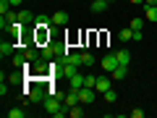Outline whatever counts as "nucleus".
Returning a JSON list of instances; mask_svg holds the SVG:
<instances>
[{"label":"nucleus","instance_id":"6ab92c4d","mask_svg":"<svg viewBox=\"0 0 157 118\" xmlns=\"http://www.w3.org/2000/svg\"><path fill=\"white\" fill-rule=\"evenodd\" d=\"M118 37H121V42H131V39H134V29H121V34H118Z\"/></svg>","mask_w":157,"mask_h":118},{"label":"nucleus","instance_id":"20e7f679","mask_svg":"<svg viewBox=\"0 0 157 118\" xmlns=\"http://www.w3.org/2000/svg\"><path fill=\"white\" fill-rule=\"evenodd\" d=\"M94 95H97V89H92V87H81V89H78V100H81V105H92V102H94Z\"/></svg>","mask_w":157,"mask_h":118},{"label":"nucleus","instance_id":"aec40b11","mask_svg":"<svg viewBox=\"0 0 157 118\" xmlns=\"http://www.w3.org/2000/svg\"><path fill=\"white\" fill-rule=\"evenodd\" d=\"M68 116H71V118H81V116H84V108H81V102H78V105H73V108H68Z\"/></svg>","mask_w":157,"mask_h":118},{"label":"nucleus","instance_id":"a878e982","mask_svg":"<svg viewBox=\"0 0 157 118\" xmlns=\"http://www.w3.org/2000/svg\"><path fill=\"white\" fill-rule=\"evenodd\" d=\"M141 26H144V18H134V21H131V29H134V32H139Z\"/></svg>","mask_w":157,"mask_h":118},{"label":"nucleus","instance_id":"7c9ffc66","mask_svg":"<svg viewBox=\"0 0 157 118\" xmlns=\"http://www.w3.org/2000/svg\"><path fill=\"white\" fill-rule=\"evenodd\" d=\"M131 3H134V6H141V3H144V0H131Z\"/></svg>","mask_w":157,"mask_h":118},{"label":"nucleus","instance_id":"a211bd4d","mask_svg":"<svg viewBox=\"0 0 157 118\" xmlns=\"http://www.w3.org/2000/svg\"><path fill=\"white\" fill-rule=\"evenodd\" d=\"M81 66L92 68V66H94V55H92V53H81Z\"/></svg>","mask_w":157,"mask_h":118},{"label":"nucleus","instance_id":"b1692460","mask_svg":"<svg viewBox=\"0 0 157 118\" xmlns=\"http://www.w3.org/2000/svg\"><path fill=\"white\" fill-rule=\"evenodd\" d=\"M11 11V0H0V16H6Z\"/></svg>","mask_w":157,"mask_h":118},{"label":"nucleus","instance_id":"0eeeda50","mask_svg":"<svg viewBox=\"0 0 157 118\" xmlns=\"http://www.w3.org/2000/svg\"><path fill=\"white\" fill-rule=\"evenodd\" d=\"M78 102H81V100H78V92L68 89V95L63 97V105H66V108H73V105H78Z\"/></svg>","mask_w":157,"mask_h":118},{"label":"nucleus","instance_id":"1a4fd4ad","mask_svg":"<svg viewBox=\"0 0 157 118\" xmlns=\"http://www.w3.org/2000/svg\"><path fill=\"white\" fill-rule=\"evenodd\" d=\"M21 32H24V24H21V21H16V24H11V29H8V37H11V39H16V42H18Z\"/></svg>","mask_w":157,"mask_h":118},{"label":"nucleus","instance_id":"2eb2a0df","mask_svg":"<svg viewBox=\"0 0 157 118\" xmlns=\"http://www.w3.org/2000/svg\"><path fill=\"white\" fill-rule=\"evenodd\" d=\"M126 73H128V66H118L115 71L110 73V76H113V79H118V81H123V79H126Z\"/></svg>","mask_w":157,"mask_h":118},{"label":"nucleus","instance_id":"4468645a","mask_svg":"<svg viewBox=\"0 0 157 118\" xmlns=\"http://www.w3.org/2000/svg\"><path fill=\"white\" fill-rule=\"evenodd\" d=\"M94 89H97V92H107V89H110V79H107V76H97Z\"/></svg>","mask_w":157,"mask_h":118},{"label":"nucleus","instance_id":"ddd939ff","mask_svg":"<svg viewBox=\"0 0 157 118\" xmlns=\"http://www.w3.org/2000/svg\"><path fill=\"white\" fill-rule=\"evenodd\" d=\"M115 55H118V63H121V66H128V63H131V53L123 50V47H121V50H115Z\"/></svg>","mask_w":157,"mask_h":118},{"label":"nucleus","instance_id":"473e14b6","mask_svg":"<svg viewBox=\"0 0 157 118\" xmlns=\"http://www.w3.org/2000/svg\"><path fill=\"white\" fill-rule=\"evenodd\" d=\"M81 3H84V0H81Z\"/></svg>","mask_w":157,"mask_h":118},{"label":"nucleus","instance_id":"393cba45","mask_svg":"<svg viewBox=\"0 0 157 118\" xmlns=\"http://www.w3.org/2000/svg\"><path fill=\"white\" fill-rule=\"evenodd\" d=\"M102 97H105V102H115V100H118V95H115V92H113V89L102 92Z\"/></svg>","mask_w":157,"mask_h":118},{"label":"nucleus","instance_id":"f257e3e1","mask_svg":"<svg viewBox=\"0 0 157 118\" xmlns=\"http://www.w3.org/2000/svg\"><path fill=\"white\" fill-rule=\"evenodd\" d=\"M42 108H45V110L52 116V113H58L60 108H66V105H63V97H58V95H47L45 100H42Z\"/></svg>","mask_w":157,"mask_h":118},{"label":"nucleus","instance_id":"cd10ccee","mask_svg":"<svg viewBox=\"0 0 157 118\" xmlns=\"http://www.w3.org/2000/svg\"><path fill=\"white\" fill-rule=\"evenodd\" d=\"M141 39H144V34H141V29H139V32H134V42H141Z\"/></svg>","mask_w":157,"mask_h":118},{"label":"nucleus","instance_id":"2f4dec72","mask_svg":"<svg viewBox=\"0 0 157 118\" xmlns=\"http://www.w3.org/2000/svg\"><path fill=\"white\" fill-rule=\"evenodd\" d=\"M107 3H115V0H107Z\"/></svg>","mask_w":157,"mask_h":118},{"label":"nucleus","instance_id":"dca6fc26","mask_svg":"<svg viewBox=\"0 0 157 118\" xmlns=\"http://www.w3.org/2000/svg\"><path fill=\"white\" fill-rule=\"evenodd\" d=\"M147 11H144V16H147V21H152L155 24L157 21V6H144Z\"/></svg>","mask_w":157,"mask_h":118},{"label":"nucleus","instance_id":"c756f323","mask_svg":"<svg viewBox=\"0 0 157 118\" xmlns=\"http://www.w3.org/2000/svg\"><path fill=\"white\" fill-rule=\"evenodd\" d=\"M21 3H24V0H11V6H21Z\"/></svg>","mask_w":157,"mask_h":118},{"label":"nucleus","instance_id":"bb28decb","mask_svg":"<svg viewBox=\"0 0 157 118\" xmlns=\"http://www.w3.org/2000/svg\"><path fill=\"white\" fill-rule=\"evenodd\" d=\"M131 116H134V118H141V116H144V110H141V108H134V110H131Z\"/></svg>","mask_w":157,"mask_h":118},{"label":"nucleus","instance_id":"f3484780","mask_svg":"<svg viewBox=\"0 0 157 118\" xmlns=\"http://www.w3.org/2000/svg\"><path fill=\"white\" fill-rule=\"evenodd\" d=\"M68 63L76 66V68H84V66H81V53H68Z\"/></svg>","mask_w":157,"mask_h":118},{"label":"nucleus","instance_id":"9b49d317","mask_svg":"<svg viewBox=\"0 0 157 118\" xmlns=\"http://www.w3.org/2000/svg\"><path fill=\"white\" fill-rule=\"evenodd\" d=\"M66 24H68V13H63V11L52 13V26H66Z\"/></svg>","mask_w":157,"mask_h":118},{"label":"nucleus","instance_id":"f03ea898","mask_svg":"<svg viewBox=\"0 0 157 118\" xmlns=\"http://www.w3.org/2000/svg\"><path fill=\"white\" fill-rule=\"evenodd\" d=\"M16 53H18V42L16 39L6 37L3 42H0V58H11V55H16Z\"/></svg>","mask_w":157,"mask_h":118},{"label":"nucleus","instance_id":"f8f14e48","mask_svg":"<svg viewBox=\"0 0 157 118\" xmlns=\"http://www.w3.org/2000/svg\"><path fill=\"white\" fill-rule=\"evenodd\" d=\"M34 26H37V29H50L52 26V16H37Z\"/></svg>","mask_w":157,"mask_h":118},{"label":"nucleus","instance_id":"5701e85b","mask_svg":"<svg viewBox=\"0 0 157 118\" xmlns=\"http://www.w3.org/2000/svg\"><path fill=\"white\" fill-rule=\"evenodd\" d=\"M6 81H8V84H13V81H21V71H13V73H8V76H6Z\"/></svg>","mask_w":157,"mask_h":118},{"label":"nucleus","instance_id":"412c9836","mask_svg":"<svg viewBox=\"0 0 157 118\" xmlns=\"http://www.w3.org/2000/svg\"><path fill=\"white\" fill-rule=\"evenodd\" d=\"M6 116H8V118H24V116H26V110H21V108H11Z\"/></svg>","mask_w":157,"mask_h":118},{"label":"nucleus","instance_id":"6e6552de","mask_svg":"<svg viewBox=\"0 0 157 118\" xmlns=\"http://www.w3.org/2000/svg\"><path fill=\"white\" fill-rule=\"evenodd\" d=\"M18 21H21V24H26V26H32V24L37 21V16H34L32 11H18Z\"/></svg>","mask_w":157,"mask_h":118},{"label":"nucleus","instance_id":"c85d7f7f","mask_svg":"<svg viewBox=\"0 0 157 118\" xmlns=\"http://www.w3.org/2000/svg\"><path fill=\"white\" fill-rule=\"evenodd\" d=\"M144 6H157V0H144Z\"/></svg>","mask_w":157,"mask_h":118},{"label":"nucleus","instance_id":"7ed1b4c3","mask_svg":"<svg viewBox=\"0 0 157 118\" xmlns=\"http://www.w3.org/2000/svg\"><path fill=\"white\" fill-rule=\"evenodd\" d=\"M118 66H121V63H118V55H115V53H107V55L102 58V68H105V73H113Z\"/></svg>","mask_w":157,"mask_h":118},{"label":"nucleus","instance_id":"4be33fe9","mask_svg":"<svg viewBox=\"0 0 157 118\" xmlns=\"http://www.w3.org/2000/svg\"><path fill=\"white\" fill-rule=\"evenodd\" d=\"M94 84H97V76L94 73H86L84 76V87H92V89H94Z\"/></svg>","mask_w":157,"mask_h":118},{"label":"nucleus","instance_id":"423d86ee","mask_svg":"<svg viewBox=\"0 0 157 118\" xmlns=\"http://www.w3.org/2000/svg\"><path fill=\"white\" fill-rule=\"evenodd\" d=\"M84 76H86V73H81V71H76V73H73L71 79H68V89H73V92H78V89H81V87H84Z\"/></svg>","mask_w":157,"mask_h":118},{"label":"nucleus","instance_id":"39448f33","mask_svg":"<svg viewBox=\"0 0 157 118\" xmlns=\"http://www.w3.org/2000/svg\"><path fill=\"white\" fill-rule=\"evenodd\" d=\"M18 21V13L16 11H8L6 16H0V29H3V32H8V29H11V24H16Z\"/></svg>","mask_w":157,"mask_h":118},{"label":"nucleus","instance_id":"9d476101","mask_svg":"<svg viewBox=\"0 0 157 118\" xmlns=\"http://www.w3.org/2000/svg\"><path fill=\"white\" fill-rule=\"evenodd\" d=\"M107 6H110L107 0H89V8H92L94 13H102V11H107Z\"/></svg>","mask_w":157,"mask_h":118}]
</instances>
